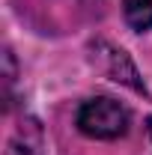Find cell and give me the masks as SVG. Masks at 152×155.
<instances>
[{"label": "cell", "instance_id": "obj_1", "mask_svg": "<svg viewBox=\"0 0 152 155\" xmlns=\"http://www.w3.org/2000/svg\"><path fill=\"white\" fill-rule=\"evenodd\" d=\"M78 128L87 137H95V140H114V137L125 134L128 110L116 98H107V96L90 98L78 110Z\"/></svg>", "mask_w": 152, "mask_h": 155}, {"label": "cell", "instance_id": "obj_2", "mask_svg": "<svg viewBox=\"0 0 152 155\" xmlns=\"http://www.w3.org/2000/svg\"><path fill=\"white\" fill-rule=\"evenodd\" d=\"M6 155H45V131L39 119L24 116L6 143Z\"/></svg>", "mask_w": 152, "mask_h": 155}, {"label": "cell", "instance_id": "obj_3", "mask_svg": "<svg viewBox=\"0 0 152 155\" xmlns=\"http://www.w3.org/2000/svg\"><path fill=\"white\" fill-rule=\"evenodd\" d=\"M104 54V69H107V75L114 78V81H119V84H128L131 90H137V93H146V87H143V81H140V75H137V69H134V63L128 60V54L125 51H116V48H111V45H98Z\"/></svg>", "mask_w": 152, "mask_h": 155}, {"label": "cell", "instance_id": "obj_4", "mask_svg": "<svg viewBox=\"0 0 152 155\" xmlns=\"http://www.w3.org/2000/svg\"><path fill=\"white\" fill-rule=\"evenodd\" d=\"M122 15L131 30H149L152 27V0H122Z\"/></svg>", "mask_w": 152, "mask_h": 155}, {"label": "cell", "instance_id": "obj_5", "mask_svg": "<svg viewBox=\"0 0 152 155\" xmlns=\"http://www.w3.org/2000/svg\"><path fill=\"white\" fill-rule=\"evenodd\" d=\"M146 125H149V137H152V119H146Z\"/></svg>", "mask_w": 152, "mask_h": 155}]
</instances>
